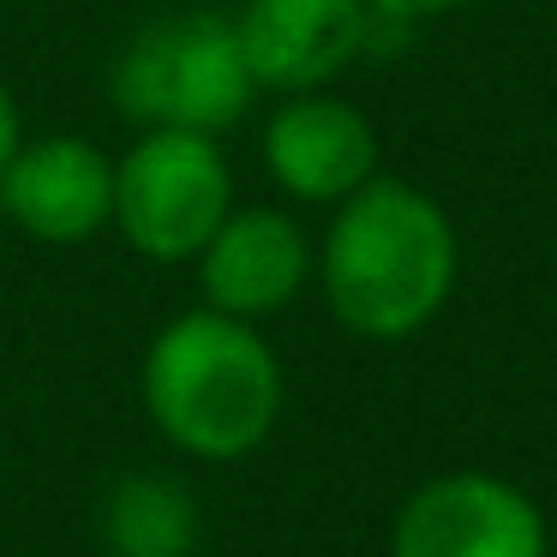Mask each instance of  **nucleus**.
<instances>
[{
  "mask_svg": "<svg viewBox=\"0 0 557 557\" xmlns=\"http://www.w3.org/2000/svg\"><path fill=\"white\" fill-rule=\"evenodd\" d=\"M456 228L413 181L372 174L342 198L318 246V282L342 330L366 342H408L444 312L456 288Z\"/></svg>",
  "mask_w": 557,
  "mask_h": 557,
  "instance_id": "f257e3e1",
  "label": "nucleus"
},
{
  "mask_svg": "<svg viewBox=\"0 0 557 557\" xmlns=\"http://www.w3.org/2000/svg\"><path fill=\"white\" fill-rule=\"evenodd\" d=\"M145 413L181 456L240 461L282 420V360L258 324L228 312H181L145 348Z\"/></svg>",
  "mask_w": 557,
  "mask_h": 557,
  "instance_id": "f03ea898",
  "label": "nucleus"
},
{
  "mask_svg": "<svg viewBox=\"0 0 557 557\" xmlns=\"http://www.w3.org/2000/svg\"><path fill=\"white\" fill-rule=\"evenodd\" d=\"M109 97L138 133H210L222 138L246 121L258 78L234 37V18L181 13L133 30L114 54Z\"/></svg>",
  "mask_w": 557,
  "mask_h": 557,
  "instance_id": "7ed1b4c3",
  "label": "nucleus"
},
{
  "mask_svg": "<svg viewBox=\"0 0 557 557\" xmlns=\"http://www.w3.org/2000/svg\"><path fill=\"white\" fill-rule=\"evenodd\" d=\"M234 210V169L210 133H138L114 162V228L150 264H193Z\"/></svg>",
  "mask_w": 557,
  "mask_h": 557,
  "instance_id": "20e7f679",
  "label": "nucleus"
},
{
  "mask_svg": "<svg viewBox=\"0 0 557 557\" xmlns=\"http://www.w3.org/2000/svg\"><path fill=\"white\" fill-rule=\"evenodd\" d=\"M389 557H552V533L521 485L456 468L408 492L389 528Z\"/></svg>",
  "mask_w": 557,
  "mask_h": 557,
  "instance_id": "39448f33",
  "label": "nucleus"
},
{
  "mask_svg": "<svg viewBox=\"0 0 557 557\" xmlns=\"http://www.w3.org/2000/svg\"><path fill=\"white\" fill-rule=\"evenodd\" d=\"M0 210L37 246H85L114 222V162L78 133L18 138L0 169Z\"/></svg>",
  "mask_w": 557,
  "mask_h": 557,
  "instance_id": "423d86ee",
  "label": "nucleus"
},
{
  "mask_svg": "<svg viewBox=\"0 0 557 557\" xmlns=\"http://www.w3.org/2000/svg\"><path fill=\"white\" fill-rule=\"evenodd\" d=\"M372 0H246L234 37L258 90H324L372 37Z\"/></svg>",
  "mask_w": 557,
  "mask_h": 557,
  "instance_id": "0eeeda50",
  "label": "nucleus"
},
{
  "mask_svg": "<svg viewBox=\"0 0 557 557\" xmlns=\"http://www.w3.org/2000/svg\"><path fill=\"white\" fill-rule=\"evenodd\" d=\"M264 174L300 205H342L377 174V126L354 102L300 90L264 126Z\"/></svg>",
  "mask_w": 557,
  "mask_h": 557,
  "instance_id": "6e6552de",
  "label": "nucleus"
},
{
  "mask_svg": "<svg viewBox=\"0 0 557 557\" xmlns=\"http://www.w3.org/2000/svg\"><path fill=\"white\" fill-rule=\"evenodd\" d=\"M193 264H198V282H205L210 312L258 324V318L282 312L306 288V276H312V246H306L300 222L288 210L234 205Z\"/></svg>",
  "mask_w": 557,
  "mask_h": 557,
  "instance_id": "1a4fd4ad",
  "label": "nucleus"
},
{
  "mask_svg": "<svg viewBox=\"0 0 557 557\" xmlns=\"http://www.w3.org/2000/svg\"><path fill=\"white\" fill-rule=\"evenodd\" d=\"M198 540V509L162 473H133L109 497V545L114 557H186Z\"/></svg>",
  "mask_w": 557,
  "mask_h": 557,
  "instance_id": "9d476101",
  "label": "nucleus"
},
{
  "mask_svg": "<svg viewBox=\"0 0 557 557\" xmlns=\"http://www.w3.org/2000/svg\"><path fill=\"white\" fill-rule=\"evenodd\" d=\"M384 18H437V13H461L473 0H372Z\"/></svg>",
  "mask_w": 557,
  "mask_h": 557,
  "instance_id": "9b49d317",
  "label": "nucleus"
},
{
  "mask_svg": "<svg viewBox=\"0 0 557 557\" xmlns=\"http://www.w3.org/2000/svg\"><path fill=\"white\" fill-rule=\"evenodd\" d=\"M18 109H13V90L0 85V169H7V162H13V150H18Z\"/></svg>",
  "mask_w": 557,
  "mask_h": 557,
  "instance_id": "f8f14e48",
  "label": "nucleus"
}]
</instances>
